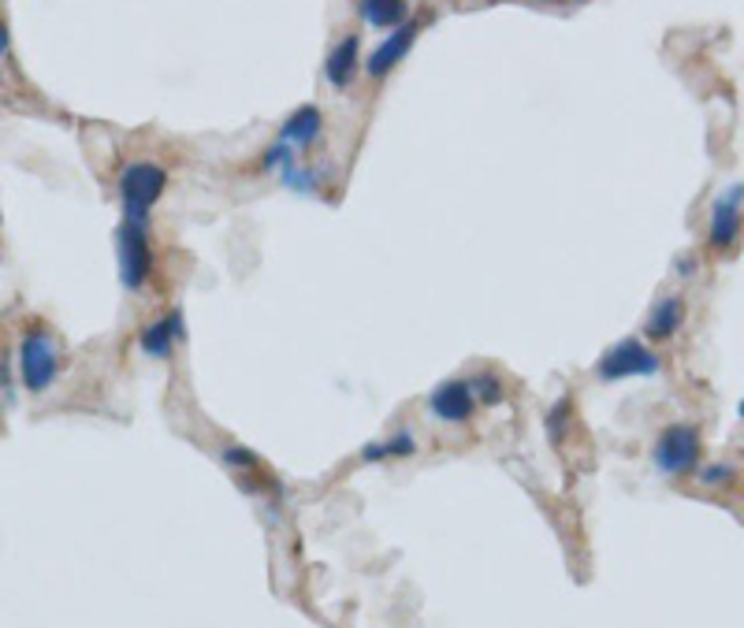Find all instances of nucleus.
<instances>
[{
  "mask_svg": "<svg viewBox=\"0 0 744 628\" xmlns=\"http://www.w3.org/2000/svg\"><path fill=\"white\" fill-rule=\"evenodd\" d=\"M15 357H19V384H23L26 395H45V390H53L64 372L61 342H56V335L42 320L23 323Z\"/></svg>",
  "mask_w": 744,
  "mask_h": 628,
  "instance_id": "f257e3e1",
  "label": "nucleus"
},
{
  "mask_svg": "<svg viewBox=\"0 0 744 628\" xmlns=\"http://www.w3.org/2000/svg\"><path fill=\"white\" fill-rule=\"evenodd\" d=\"M652 465L667 480L697 476V469L703 465L700 425H692V420H674V425L663 428L652 443Z\"/></svg>",
  "mask_w": 744,
  "mask_h": 628,
  "instance_id": "f03ea898",
  "label": "nucleus"
},
{
  "mask_svg": "<svg viewBox=\"0 0 744 628\" xmlns=\"http://www.w3.org/2000/svg\"><path fill=\"white\" fill-rule=\"evenodd\" d=\"M592 372L606 387L625 384V379H652L663 372V357L655 353L652 342H644L641 335H630V339H619L614 346H606Z\"/></svg>",
  "mask_w": 744,
  "mask_h": 628,
  "instance_id": "7ed1b4c3",
  "label": "nucleus"
},
{
  "mask_svg": "<svg viewBox=\"0 0 744 628\" xmlns=\"http://www.w3.org/2000/svg\"><path fill=\"white\" fill-rule=\"evenodd\" d=\"M116 257H120V283L127 294H142L156 272V253L150 242V223L123 220L116 231Z\"/></svg>",
  "mask_w": 744,
  "mask_h": 628,
  "instance_id": "20e7f679",
  "label": "nucleus"
},
{
  "mask_svg": "<svg viewBox=\"0 0 744 628\" xmlns=\"http://www.w3.org/2000/svg\"><path fill=\"white\" fill-rule=\"evenodd\" d=\"M168 190V172L156 161H131L120 172V201H123V220L150 223L153 205Z\"/></svg>",
  "mask_w": 744,
  "mask_h": 628,
  "instance_id": "39448f33",
  "label": "nucleus"
},
{
  "mask_svg": "<svg viewBox=\"0 0 744 628\" xmlns=\"http://www.w3.org/2000/svg\"><path fill=\"white\" fill-rule=\"evenodd\" d=\"M744 231V183H733L714 198L708 220V250L730 253Z\"/></svg>",
  "mask_w": 744,
  "mask_h": 628,
  "instance_id": "423d86ee",
  "label": "nucleus"
},
{
  "mask_svg": "<svg viewBox=\"0 0 744 628\" xmlns=\"http://www.w3.org/2000/svg\"><path fill=\"white\" fill-rule=\"evenodd\" d=\"M428 417L439 420V425H469V420L477 417V398L473 390H469V379L466 376H450L444 379L433 395H428Z\"/></svg>",
  "mask_w": 744,
  "mask_h": 628,
  "instance_id": "0eeeda50",
  "label": "nucleus"
},
{
  "mask_svg": "<svg viewBox=\"0 0 744 628\" xmlns=\"http://www.w3.org/2000/svg\"><path fill=\"white\" fill-rule=\"evenodd\" d=\"M417 34H420V19H406L403 26H395L384 42H380L372 53L365 56V75L372 78V82H380V78H387L391 71H395L398 64L406 60V53L414 48V42H417Z\"/></svg>",
  "mask_w": 744,
  "mask_h": 628,
  "instance_id": "6e6552de",
  "label": "nucleus"
},
{
  "mask_svg": "<svg viewBox=\"0 0 744 628\" xmlns=\"http://www.w3.org/2000/svg\"><path fill=\"white\" fill-rule=\"evenodd\" d=\"M186 339V317L183 309H164L161 317H153L145 328L139 331V350L150 361H168L179 342Z\"/></svg>",
  "mask_w": 744,
  "mask_h": 628,
  "instance_id": "1a4fd4ad",
  "label": "nucleus"
},
{
  "mask_svg": "<svg viewBox=\"0 0 744 628\" xmlns=\"http://www.w3.org/2000/svg\"><path fill=\"white\" fill-rule=\"evenodd\" d=\"M685 320H689V306H685L681 294H663L659 301L648 309V317H644V342H674L681 335Z\"/></svg>",
  "mask_w": 744,
  "mask_h": 628,
  "instance_id": "9d476101",
  "label": "nucleus"
},
{
  "mask_svg": "<svg viewBox=\"0 0 744 628\" xmlns=\"http://www.w3.org/2000/svg\"><path fill=\"white\" fill-rule=\"evenodd\" d=\"M358 71H361V37L342 34L339 42L331 45V53L325 60V78H328L331 90H350Z\"/></svg>",
  "mask_w": 744,
  "mask_h": 628,
  "instance_id": "9b49d317",
  "label": "nucleus"
},
{
  "mask_svg": "<svg viewBox=\"0 0 744 628\" xmlns=\"http://www.w3.org/2000/svg\"><path fill=\"white\" fill-rule=\"evenodd\" d=\"M320 131H325V112H320L317 104H298L295 112L283 120L280 142L295 145V150H309V145L320 139Z\"/></svg>",
  "mask_w": 744,
  "mask_h": 628,
  "instance_id": "f8f14e48",
  "label": "nucleus"
},
{
  "mask_svg": "<svg viewBox=\"0 0 744 628\" xmlns=\"http://www.w3.org/2000/svg\"><path fill=\"white\" fill-rule=\"evenodd\" d=\"M420 450V443H417V436L409 428H398V431H391L387 439H372V443H365L361 447V461H372V465H376V461H403V458H414Z\"/></svg>",
  "mask_w": 744,
  "mask_h": 628,
  "instance_id": "ddd939ff",
  "label": "nucleus"
},
{
  "mask_svg": "<svg viewBox=\"0 0 744 628\" xmlns=\"http://www.w3.org/2000/svg\"><path fill=\"white\" fill-rule=\"evenodd\" d=\"M358 15L372 31H395L409 19V4L406 0H358Z\"/></svg>",
  "mask_w": 744,
  "mask_h": 628,
  "instance_id": "4468645a",
  "label": "nucleus"
},
{
  "mask_svg": "<svg viewBox=\"0 0 744 628\" xmlns=\"http://www.w3.org/2000/svg\"><path fill=\"white\" fill-rule=\"evenodd\" d=\"M220 461H223V465H228L239 480L253 476V484H258V480H269V469H264V461H261L258 454H253L250 447H242V443H223ZM258 491H261V484H258Z\"/></svg>",
  "mask_w": 744,
  "mask_h": 628,
  "instance_id": "2eb2a0df",
  "label": "nucleus"
},
{
  "mask_svg": "<svg viewBox=\"0 0 744 628\" xmlns=\"http://www.w3.org/2000/svg\"><path fill=\"white\" fill-rule=\"evenodd\" d=\"M466 379H469V390H473L477 406H503V401H506V384H503V376H499V372L477 368L473 376H466Z\"/></svg>",
  "mask_w": 744,
  "mask_h": 628,
  "instance_id": "dca6fc26",
  "label": "nucleus"
},
{
  "mask_svg": "<svg viewBox=\"0 0 744 628\" xmlns=\"http://www.w3.org/2000/svg\"><path fill=\"white\" fill-rule=\"evenodd\" d=\"M570 425H573V398L562 395L558 401L547 406V417H544V428H547V436H551V443H562L566 428H570Z\"/></svg>",
  "mask_w": 744,
  "mask_h": 628,
  "instance_id": "f3484780",
  "label": "nucleus"
},
{
  "mask_svg": "<svg viewBox=\"0 0 744 628\" xmlns=\"http://www.w3.org/2000/svg\"><path fill=\"white\" fill-rule=\"evenodd\" d=\"M697 480H700V487L722 491V487H730L733 480H737V465H730V461H711V465L697 469Z\"/></svg>",
  "mask_w": 744,
  "mask_h": 628,
  "instance_id": "a211bd4d",
  "label": "nucleus"
},
{
  "mask_svg": "<svg viewBox=\"0 0 744 628\" xmlns=\"http://www.w3.org/2000/svg\"><path fill=\"white\" fill-rule=\"evenodd\" d=\"M287 168H295V145L276 139L261 153V172H287Z\"/></svg>",
  "mask_w": 744,
  "mask_h": 628,
  "instance_id": "6ab92c4d",
  "label": "nucleus"
},
{
  "mask_svg": "<svg viewBox=\"0 0 744 628\" xmlns=\"http://www.w3.org/2000/svg\"><path fill=\"white\" fill-rule=\"evenodd\" d=\"M280 179H283V186H291V190H298V194H317V175L298 168V164L287 172H280Z\"/></svg>",
  "mask_w": 744,
  "mask_h": 628,
  "instance_id": "aec40b11",
  "label": "nucleus"
},
{
  "mask_svg": "<svg viewBox=\"0 0 744 628\" xmlns=\"http://www.w3.org/2000/svg\"><path fill=\"white\" fill-rule=\"evenodd\" d=\"M674 272H678L681 279H692V276H697V257H678V268H674Z\"/></svg>",
  "mask_w": 744,
  "mask_h": 628,
  "instance_id": "412c9836",
  "label": "nucleus"
},
{
  "mask_svg": "<svg viewBox=\"0 0 744 628\" xmlns=\"http://www.w3.org/2000/svg\"><path fill=\"white\" fill-rule=\"evenodd\" d=\"M0 387L12 390V372H8V353L0 357Z\"/></svg>",
  "mask_w": 744,
  "mask_h": 628,
  "instance_id": "4be33fe9",
  "label": "nucleus"
},
{
  "mask_svg": "<svg viewBox=\"0 0 744 628\" xmlns=\"http://www.w3.org/2000/svg\"><path fill=\"white\" fill-rule=\"evenodd\" d=\"M8 53V31H4V23H0V56Z\"/></svg>",
  "mask_w": 744,
  "mask_h": 628,
  "instance_id": "5701e85b",
  "label": "nucleus"
},
{
  "mask_svg": "<svg viewBox=\"0 0 744 628\" xmlns=\"http://www.w3.org/2000/svg\"><path fill=\"white\" fill-rule=\"evenodd\" d=\"M737 414H741V420H744V398H741V406H737Z\"/></svg>",
  "mask_w": 744,
  "mask_h": 628,
  "instance_id": "b1692460",
  "label": "nucleus"
}]
</instances>
